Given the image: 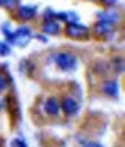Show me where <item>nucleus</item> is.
<instances>
[{
    "instance_id": "nucleus-7",
    "label": "nucleus",
    "mask_w": 125,
    "mask_h": 147,
    "mask_svg": "<svg viewBox=\"0 0 125 147\" xmlns=\"http://www.w3.org/2000/svg\"><path fill=\"white\" fill-rule=\"evenodd\" d=\"M103 92L108 94V96H117V94H118V86H117V82L106 80V82L103 84Z\"/></svg>"
},
{
    "instance_id": "nucleus-11",
    "label": "nucleus",
    "mask_w": 125,
    "mask_h": 147,
    "mask_svg": "<svg viewBox=\"0 0 125 147\" xmlns=\"http://www.w3.org/2000/svg\"><path fill=\"white\" fill-rule=\"evenodd\" d=\"M7 77L3 75V74H0V91H3V89H7Z\"/></svg>"
},
{
    "instance_id": "nucleus-13",
    "label": "nucleus",
    "mask_w": 125,
    "mask_h": 147,
    "mask_svg": "<svg viewBox=\"0 0 125 147\" xmlns=\"http://www.w3.org/2000/svg\"><path fill=\"white\" fill-rule=\"evenodd\" d=\"M84 147H103V146L98 144V142H84Z\"/></svg>"
},
{
    "instance_id": "nucleus-4",
    "label": "nucleus",
    "mask_w": 125,
    "mask_h": 147,
    "mask_svg": "<svg viewBox=\"0 0 125 147\" xmlns=\"http://www.w3.org/2000/svg\"><path fill=\"white\" fill-rule=\"evenodd\" d=\"M17 16H19V19H22V21H29V19H33V17L36 16V7L21 5L19 10H17Z\"/></svg>"
},
{
    "instance_id": "nucleus-12",
    "label": "nucleus",
    "mask_w": 125,
    "mask_h": 147,
    "mask_svg": "<svg viewBox=\"0 0 125 147\" xmlns=\"http://www.w3.org/2000/svg\"><path fill=\"white\" fill-rule=\"evenodd\" d=\"M10 48L7 46V43H0V55H9Z\"/></svg>"
},
{
    "instance_id": "nucleus-1",
    "label": "nucleus",
    "mask_w": 125,
    "mask_h": 147,
    "mask_svg": "<svg viewBox=\"0 0 125 147\" xmlns=\"http://www.w3.org/2000/svg\"><path fill=\"white\" fill-rule=\"evenodd\" d=\"M53 58H55L57 65H58L62 70H65V72H69V70H74V69L77 67V58H76L72 53L62 51V53H57V55H53Z\"/></svg>"
},
{
    "instance_id": "nucleus-10",
    "label": "nucleus",
    "mask_w": 125,
    "mask_h": 147,
    "mask_svg": "<svg viewBox=\"0 0 125 147\" xmlns=\"http://www.w3.org/2000/svg\"><path fill=\"white\" fill-rule=\"evenodd\" d=\"M115 67H117L118 74H124V60L122 58H115Z\"/></svg>"
},
{
    "instance_id": "nucleus-5",
    "label": "nucleus",
    "mask_w": 125,
    "mask_h": 147,
    "mask_svg": "<svg viewBox=\"0 0 125 147\" xmlns=\"http://www.w3.org/2000/svg\"><path fill=\"white\" fill-rule=\"evenodd\" d=\"M94 33L99 34V36H106L111 33V24L106 22V21H99L96 26H94Z\"/></svg>"
},
{
    "instance_id": "nucleus-3",
    "label": "nucleus",
    "mask_w": 125,
    "mask_h": 147,
    "mask_svg": "<svg viewBox=\"0 0 125 147\" xmlns=\"http://www.w3.org/2000/svg\"><path fill=\"white\" fill-rule=\"evenodd\" d=\"M62 110L65 111V115H76L77 110H79V105H77V101H76L74 98L67 96V98L62 101Z\"/></svg>"
},
{
    "instance_id": "nucleus-14",
    "label": "nucleus",
    "mask_w": 125,
    "mask_h": 147,
    "mask_svg": "<svg viewBox=\"0 0 125 147\" xmlns=\"http://www.w3.org/2000/svg\"><path fill=\"white\" fill-rule=\"evenodd\" d=\"M105 2H106V3H110V5H113V3H115V0H105Z\"/></svg>"
},
{
    "instance_id": "nucleus-6",
    "label": "nucleus",
    "mask_w": 125,
    "mask_h": 147,
    "mask_svg": "<svg viewBox=\"0 0 125 147\" xmlns=\"http://www.w3.org/2000/svg\"><path fill=\"white\" fill-rule=\"evenodd\" d=\"M45 110H46L48 115H53V116H55V115H58V111H60V105H58L57 99L51 98V99H48V101L45 103Z\"/></svg>"
},
{
    "instance_id": "nucleus-8",
    "label": "nucleus",
    "mask_w": 125,
    "mask_h": 147,
    "mask_svg": "<svg viewBox=\"0 0 125 147\" xmlns=\"http://www.w3.org/2000/svg\"><path fill=\"white\" fill-rule=\"evenodd\" d=\"M58 31H60V28H58V24L53 22V21H46L45 26H43V33H46V34H57Z\"/></svg>"
},
{
    "instance_id": "nucleus-2",
    "label": "nucleus",
    "mask_w": 125,
    "mask_h": 147,
    "mask_svg": "<svg viewBox=\"0 0 125 147\" xmlns=\"http://www.w3.org/2000/svg\"><path fill=\"white\" fill-rule=\"evenodd\" d=\"M65 33H67V34H69L70 38H86L89 31H87V28H84V26H81V24L70 22V24L67 26Z\"/></svg>"
},
{
    "instance_id": "nucleus-9",
    "label": "nucleus",
    "mask_w": 125,
    "mask_h": 147,
    "mask_svg": "<svg viewBox=\"0 0 125 147\" xmlns=\"http://www.w3.org/2000/svg\"><path fill=\"white\" fill-rule=\"evenodd\" d=\"M17 2H19V0H0V5H3V7H7V9H12Z\"/></svg>"
}]
</instances>
